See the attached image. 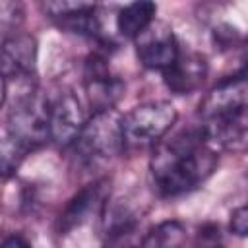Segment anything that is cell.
<instances>
[{
  "label": "cell",
  "instance_id": "16",
  "mask_svg": "<svg viewBox=\"0 0 248 248\" xmlns=\"http://www.w3.org/2000/svg\"><path fill=\"white\" fill-rule=\"evenodd\" d=\"M99 0H41L43 12L52 19H60L64 16H70L87 8H95Z\"/></svg>",
  "mask_w": 248,
  "mask_h": 248
},
{
  "label": "cell",
  "instance_id": "11",
  "mask_svg": "<svg viewBox=\"0 0 248 248\" xmlns=\"http://www.w3.org/2000/svg\"><path fill=\"white\" fill-rule=\"evenodd\" d=\"M101 234L107 244L124 242L130 234L136 232L140 215L126 200H110L107 198L101 209Z\"/></svg>",
  "mask_w": 248,
  "mask_h": 248
},
{
  "label": "cell",
  "instance_id": "10",
  "mask_svg": "<svg viewBox=\"0 0 248 248\" xmlns=\"http://www.w3.org/2000/svg\"><path fill=\"white\" fill-rule=\"evenodd\" d=\"M107 198H108V180H95L83 186L62 209L56 223L58 234H68L83 227L91 217H99Z\"/></svg>",
  "mask_w": 248,
  "mask_h": 248
},
{
  "label": "cell",
  "instance_id": "18",
  "mask_svg": "<svg viewBox=\"0 0 248 248\" xmlns=\"http://www.w3.org/2000/svg\"><path fill=\"white\" fill-rule=\"evenodd\" d=\"M0 244H4V246H27L29 242L25 240V238H21V236H17V234H12L10 238H4Z\"/></svg>",
  "mask_w": 248,
  "mask_h": 248
},
{
  "label": "cell",
  "instance_id": "6",
  "mask_svg": "<svg viewBox=\"0 0 248 248\" xmlns=\"http://www.w3.org/2000/svg\"><path fill=\"white\" fill-rule=\"evenodd\" d=\"M85 124V112L79 99L72 91H60L46 97V130L48 141L70 147Z\"/></svg>",
  "mask_w": 248,
  "mask_h": 248
},
{
  "label": "cell",
  "instance_id": "14",
  "mask_svg": "<svg viewBox=\"0 0 248 248\" xmlns=\"http://www.w3.org/2000/svg\"><path fill=\"white\" fill-rule=\"evenodd\" d=\"M186 240V227L180 221H163L149 229L145 232L141 244L153 246V248H167V246H178Z\"/></svg>",
  "mask_w": 248,
  "mask_h": 248
},
{
  "label": "cell",
  "instance_id": "8",
  "mask_svg": "<svg viewBox=\"0 0 248 248\" xmlns=\"http://www.w3.org/2000/svg\"><path fill=\"white\" fill-rule=\"evenodd\" d=\"M136 54L141 66L163 72L178 52V41L172 29L163 21L149 23L136 39Z\"/></svg>",
  "mask_w": 248,
  "mask_h": 248
},
{
  "label": "cell",
  "instance_id": "17",
  "mask_svg": "<svg viewBox=\"0 0 248 248\" xmlns=\"http://www.w3.org/2000/svg\"><path fill=\"white\" fill-rule=\"evenodd\" d=\"M231 231L238 236H246L248 232V209L244 205L236 207L231 215Z\"/></svg>",
  "mask_w": 248,
  "mask_h": 248
},
{
  "label": "cell",
  "instance_id": "4",
  "mask_svg": "<svg viewBox=\"0 0 248 248\" xmlns=\"http://www.w3.org/2000/svg\"><path fill=\"white\" fill-rule=\"evenodd\" d=\"M39 43L29 33H10L0 39V76L6 85L33 83L37 74Z\"/></svg>",
  "mask_w": 248,
  "mask_h": 248
},
{
  "label": "cell",
  "instance_id": "15",
  "mask_svg": "<svg viewBox=\"0 0 248 248\" xmlns=\"http://www.w3.org/2000/svg\"><path fill=\"white\" fill-rule=\"evenodd\" d=\"M25 19L23 0H0V39L19 31Z\"/></svg>",
  "mask_w": 248,
  "mask_h": 248
},
{
  "label": "cell",
  "instance_id": "9",
  "mask_svg": "<svg viewBox=\"0 0 248 248\" xmlns=\"http://www.w3.org/2000/svg\"><path fill=\"white\" fill-rule=\"evenodd\" d=\"M165 85L176 95H190L200 89L207 78V60L202 52L182 46L178 43V52L174 60L161 72Z\"/></svg>",
  "mask_w": 248,
  "mask_h": 248
},
{
  "label": "cell",
  "instance_id": "1",
  "mask_svg": "<svg viewBox=\"0 0 248 248\" xmlns=\"http://www.w3.org/2000/svg\"><path fill=\"white\" fill-rule=\"evenodd\" d=\"M219 155L200 128L176 132L155 143L149 172L153 188L163 198H176L202 186L217 169Z\"/></svg>",
  "mask_w": 248,
  "mask_h": 248
},
{
  "label": "cell",
  "instance_id": "19",
  "mask_svg": "<svg viewBox=\"0 0 248 248\" xmlns=\"http://www.w3.org/2000/svg\"><path fill=\"white\" fill-rule=\"evenodd\" d=\"M8 99V85H6V79L0 76V107L6 103Z\"/></svg>",
  "mask_w": 248,
  "mask_h": 248
},
{
  "label": "cell",
  "instance_id": "7",
  "mask_svg": "<svg viewBox=\"0 0 248 248\" xmlns=\"http://www.w3.org/2000/svg\"><path fill=\"white\" fill-rule=\"evenodd\" d=\"M83 87L85 97L93 112L114 108L124 93V81L110 72V66L105 56L91 54L85 62L83 72Z\"/></svg>",
  "mask_w": 248,
  "mask_h": 248
},
{
  "label": "cell",
  "instance_id": "12",
  "mask_svg": "<svg viewBox=\"0 0 248 248\" xmlns=\"http://www.w3.org/2000/svg\"><path fill=\"white\" fill-rule=\"evenodd\" d=\"M157 4L153 0H132L124 6L114 19V27L120 37L134 41L149 23L155 21Z\"/></svg>",
  "mask_w": 248,
  "mask_h": 248
},
{
  "label": "cell",
  "instance_id": "3",
  "mask_svg": "<svg viewBox=\"0 0 248 248\" xmlns=\"http://www.w3.org/2000/svg\"><path fill=\"white\" fill-rule=\"evenodd\" d=\"M176 108L169 101H149L134 107L120 120L124 149L155 145L176 122Z\"/></svg>",
  "mask_w": 248,
  "mask_h": 248
},
{
  "label": "cell",
  "instance_id": "2",
  "mask_svg": "<svg viewBox=\"0 0 248 248\" xmlns=\"http://www.w3.org/2000/svg\"><path fill=\"white\" fill-rule=\"evenodd\" d=\"M120 120L122 116L114 108L93 112L72 143L76 159L83 165H97L118 155L124 149Z\"/></svg>",
  "mask_w": 248,
  "mask_h": 248
},
{
  "label": "cell",
  "instance_id": "5",
  "mask_svg": "<svg viewBox=\"0 0 248 248\" xmlns=\"http://www.w3.org/2000/svg\"><path fill=\"white\" fill-rule=\"evenodd\" d=\"M248 105V83L246 74L240 70L236 76H231L219 81L200 103V116L203 124L231 120L246 114Z\"/></svg>",
  "mask_w": 248,
  "mask_h": 248
},
{
  "label": "cell",
  "instance_id": "13",
  "mask_svg": "<svg viewBox=\"0 0 248 248\" xmlns=\"http://www.w3.org/2000/svg\"><path fill=\"white\" fill-rule=\"evenodd\" d=\"M31 149L6 126H0V176L10 178L17 172Z\"/></svg>",
  "mask_w": 248,
  "mask_h": 248
}]
</instances>
